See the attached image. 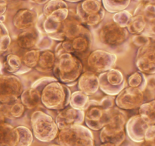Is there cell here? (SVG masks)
<instances>
[{
    "label": "cell",
    "instance_id": "cell-36",
    "mask_svg": "<svg viewBox=\"0 0 155 146\" xmlns=\"http://www.w3.org/2000/svg\"><path fill=\"white\" fill-rule=\"evenodd\" d=\"M132 17H133V15L130 12L124 10L114 14L112 19H113L114 22L118 24L120 27L127 28Z\"/></svg>",
    "mask_w": 155,
    "mask_h": 146
},
{
    "label": "cell",
    "instance_id": "cell-34",
    "mask_svg": "<svg viewBox=\"0 0 155 146\" xmlns=\"http://www.w3.org/2000/svg\"><path fill=\"white\" fill-rule=\"evenodd\" d=\"M12 43L11 36L6 26L0 21V55L9 49Z\"/></svg>",
    "mask_w": 155,
    "mask_h": 146
},
{
    "label": "cell",
    "instance_id": "cell-54",
    "mask_svg": "<svg viewBox=\"0 0 155 146\" xmlns=\"http://www.w3.org/2000/svg\"><path fill=\"white\" fill-rule=\"evenodd\" d=\"M48 146H59V145L57 144H49Z\"/></svg>",
    "mask_w": 155,
    "mask_h": 146
},
{
    "label": "cell",
    "instance_id": "cell-20",
    "mask_svg": "<svg viewBox=\"0 0 155 146\" xmlns=\"http://www.w3.org/2000/svg\"><path fill=\"white\" fill-rule=\"evenodd\" d=\"M18 135L16 129L8 123L0 124V146H16Z\"/></svg>",
    "mask_w": 155,
    "mask_h": 146
},
{
    "label": "cell",
    "instance_id": "cell-53",
    "mask_svg": "<svg viewBox=\"0 0 155 146\" xmlns=\"http://www.w3.org/2000/svg\"><path fill=\"white\" fill-rule=\"evenodd\" d=\"M151 44H152V45H154L155 47V38H151Z\"/></svg>",
    "mask_w": 155,
    "mask_h": 146
},
{
    "label": "cell",
    "instance_id": "cell-12",
    "mask_svg": "<svg viewBox=\"0 0 155 146\" xmlns=\"http://www.w3.org/2000/svg\"><path fill=\"white\" fill-rule=\"evenodd\" d=\"M139 71L147 75L155 74V47L152 44L139 47L135 59Z\"/></svg>",
    "mask_w": 155,
    "mask_h": 146
},
{
    "label": "cell",
    "instance_id": "cell-18",
    "mask_svg": "<svg viewBox=\"0 0 155 146\" xmlns=\"http://www.w3.org/2000/svg\"><path fill=\"white\" fill-rule=\"evenodd\" d=\"M42 35L36 27L22 30L17 36L16 43L23 50H30L36 49Z\"/></svg>",
    "mask_w": 155,
    "mask_h": 146
},
{
    "label": "cell",
    "instance_id": "cell-11",
    "mask_svg": "<svg viewBox=\"0 0 155 146\" xmlns=\"http://www.w3.org/2000/svg\"><path fill=\"white\" fill-rule=\"evenodd\" d=\"M144 91L132 87H125L116 97H114L115 106L122 110H130L140 107L144 103Z\"/></svg>",
    "mask_w": 155,
    "mask_h": 146
},
{
    "label": "cell",
    "instance_id": "cell-16",
    "mask_svg": "<svg viewBox=\"0 0 155 146\" xmlns=\"http://www.w3.org/2000/svg\"><path fill=\"white\" fill-rule=\"evenodd\" d=\"M38 12L34 8L19 9L14 15L12 24L20 30H25L36 27L38 20Z\"/></svg>",
    "mask_w": 155,
    "mask_h": 146
},
{
    "label": "cell",
    "instance_id": "cell-23",
    "mask_svg": "<svg viewBox=\"0 0 155 146\" xmlns=\"http://www.w3.org/2000/svg\"><path fill=\"white\" fill-rule=\"evenodd\" d=\"M20 100L26 109H34L41 104L40 93L30 87V88L24 90L20 97Z\"/></svg>",
    "mask_w": 155,
    "mask_h": 146
},
{
    "label": "cell",
    "instance_id": "cell-50",
    "mask_svg": "<svg viewBox=\"0 0 155 146\" xmlns=\"http://www.w3.org/2000/svg\"><path fill=\"white\" fill-rule=\"evenodd\" d=\"M99 146H116L113 143H110V142H104V143H101Z\"/></svg>",
    "mask_w": 155,
    "mask_h": 146
},
{
    "label": "cell",
    "instance_id": "cell-55",
    "mask_svg": "<svg viewBox=\"0 0 155 146\" xmlns=\"http://www.w3.org/2000/svg\"><path fill=\"white\" fill-rule=\"evenodd\" d=\"M2 68V62H0V70H1Z\"/></svg>",
    "mask_w": 155,
    "mask_h": 146
},
{
    "label": "cell",
    "instance_id": "cell-29",
    "mask_svg": "<svg viewBox=\"0 0 155 146\" xmlns=\"http://www.w3.org/2000/svg\"><path fill=\"white\" fill-rule=\"evenodd\" d=\"M131 0H101L103 8L109 13H117L126 10Z\"/></svg>",
    "mask_w": 155,
    "mask_h": 146
},
{
    "label": "cell",
    "instance_id": "cell-31",
    "mask_svg": "<svg viewBox=\"0 0 155 146\" xmlns=\"http://www.w3.org/2000/svg\"><path fill=\"white\" fill-rule=\"evenodd\" d=\"M127 83L129 87L136 88L144 91L147 86V78L145 74L140 71H136L127 78Z\"/></svg>",
    "mask_w": 155,
    "mask_h": 146
},
{
    "label": "cell",
    "instance_id": "cell-39",
    "mask_svg": "<svg viewBox=\"0 0 155 146\" xmlns=\"http://www.w3.org/2000/svg\"><path fill=\"white\" fill-rule=\"evenodd\" d=\"M142 146H155V125L149 126L147 129Z\"/></svg>",
    "mask_w": 155,
    "mask_h": 146
},
{
    "label": "cell",
    "instance_id": "cell-56",
    "mask_svg": "<svg viewBox=\"0 0 155 146\" xmlns=\"http://www.w3.org/2000/svg\"><path fill=\"white\" fill-rule=\"evenodd\" d=\"M154 98H155V97H154Z\"/></svg>",
    "mask_w": 155,
    "mask_h": 146
},
{
    "label": "cell",
    "instance_id": "cell-45",
    "mask_svg": "<svg viewBox=\"0 0 155 146\" xmlns=\"http://www.w3.org/2000/svg\"><path fill=\"white\" fill-rule=\"evenodd\" d=\"M8 7L7 0H0V16L4 15Z\"/></svg>",
    "mask_w": 155,
    "mask_h": 146
},
{
    "label": "cell",
    "instance_id": "cell-30",
    "mask_svg": "<svg viewBox=\"0 0 155 146\" xmlns=\"http://www.w3.org/2000/svg\"><path fill=\"white\" fill-rule=\"evenodd\" d=\"M18 135V141L16 146H30L33 141V135L29 128L24 126L15 127Z\"/></svg>",
    "mask_w": 155,
    "mask_h": 146
},
{
    "label": "cell",
    "instance_id": "cell-14",
    "mask_svg": "<svg viewBox=\"0 0 155 146\" xmlns=\"http://www.w3.org/2000/svg\"><path fill=\"white\" fill-rule=\"evenodd\" d=\"M84 117L85 113L83 109L67 106L58 111L54 121L59 130H61L76 125H82L84 122Z\"/></svg>",
    "mask_w": 155,
    "mask_h": 146
},
{
    "label": "cell",
    "instance_id": "cell-6",
    "mask_svg": "<svg viewBox=\"0 0 155 146\" xmlns=\"http://www.w3.org/2000/svg\"><path fill=\"white\" fill-rule=\"evenodd\" d=\"M56 141L59 146H95L92 131L83 125H76L60 130Z\"/></svg>",
    "mask_w": 155,
    "mask_h": 146
},
{
    "label": "cell",
    "instance_id": "cell-48",
    "mask_svg": "<svg viewBox=\"0 0 155 146\" xmlns=\"http://www.w3.org/2000/svg\"><path fill=\"white\" fill-rule=\"evenodd\" d=\"M29 2L32 3H34V4H37V5H45L48 0H28Z\"/></svg>",
    "mask_w": 155,
    "mask_h": 146
},
{
    "label": "cell",
    "instance_id": "cell-40",
    "mask_svg": "<svg viewBox=\"0 0 155 146\" xmlns=\"http://www.w3.org/2000/svg\"><path fill=\"white\" fill-rule=\"evenodd\" d=\"M132 42L135 46L139 48V47H145V46L151 44V38L142 33L141 34L133 35V38H132Z\"/></svg>",
    "mask_w": 155,
    "mask_h": 146
},
{
    "label": "cell",
    "instance_id": "cell-52",
    "mask_svg": "<svg viewBox=\"0 0 155 146\" xmlns=\"http://www.w3.org/2000/svg\"><path fill=\"white\" fill-rule=\"evenodd\" d=\"M5 21V15H1L0 16V21L3 23Z\"/></svg>",
    "mask_w": 155,
    "mask_h": 146
},
{
    "label": "cell",
    "instance_id": "cell-17",
    "mask_svg": "<svg viewBox=\"0 0 155 146\" xmlns=\"http://www.w3.org/2000/svg\"><path fill=\"white\" fill-rule=\"evenodd\" d=\"M77 87L86 95H93L99 89L98 75L91 71H84L77 80Z\"/></svg>",
    "mask_w": 155,
    "mask_h": 146
},
{
    "label": "cell",
    "instance_id": "cell-21",
    "mask_svg": "<svg viewBox=\"0 0 155 146\" xmlns=\"http://www.w3.org/2000/svg\"><path fill=\"white\" fill-rule=\"evenodd\" d=\"M0 111L8 118H21L26 111L25 106L21 103L20 98L8 103L0 105Z\"/></svg>",
    "mask_w": 155,
    "mask_h": 146
},
{
    "label": "cell",
    "instance_id": "cell-2",
    "mask_svg": "<svg viewBox=\"0 0 155 146\" xmlns=\"http://www.w3.org/2000/svg\"><path fill=\"white\" fill-rule=\"evenodd\" d=\"M71 95L70 88L55 79L41 90V104L48 109L61 110L69 106Z\"/></svg>",
    "mask_w": 155,
    "mask_h": 146
},
{
    "label": "cell",
    "instance_id": "cell-27",
    "mask_svg": "<svg viewBox=\"0 0 155 146\" xmlns=\"http://www.w3.org/2000/svg\"><path fill=\"white\" fill-rule=\"evenodd\" d=\"M139 115L148 125H155V99L142 103L139 108Z\"/></svg>",
    "mask_w": 155,
    "mask_h": 146
},
{
    "label": "cell",
    "instance_id": "cell-13",
    "mask_svg": "<svg viewBox=\"0 0 155 146\" xmlns=\"http://www.w3.org/2000/svg\"><path fill=\"white\" fill-rule=\"evenodd\" d=\"M61 32L65 40H72L77 36L90 33L77 15V12L69 9L68 18L62 22Z\"/></svg>",
    "mask_w": 155,
    "mask_h": 146
},
{
    "label": "cell",
    "instance_id": "cell-25",
    "mask_svg": "<svg viewBox=\"0 0 155 146\" xmlns=\"http://www.w3.org/2000/svg\"><path fill=\"white\" fill-rule=\"evenodd\" d=\"M71 41L74 54H84L90 50L92 36H91L90 33H84L77 36Z\"/></svg>",
    "mask_w": 155,
    "mask_h": 146
},
{
    "label": "cell",
    "instance_id": "cell-26",
    "mask_svg": "<svg viewBox=\"0 0 155 146\" xmlns=\"http://www.w3.org/2000/svg\"><path fill=\"white\" fill-rule=\"evenodd\" d=\"M147 27V22L142 15H133L127 25V29L129 33L133 35L141 34L145 31Z\"/></svg>",
    "mask_w": 155,
    "mask_h": 146
},
{
    "label": "cell",
    "instance_id": "cell-49",
    "mask_svg": "<svg viewBox=\"0 0 155 146\" xmlns=\"http://www.w3.org/2000/svg\"><path fill=\"white\" fill-rule=\"evenodd\" d=\"M5 120H6L5 116L4 114L0 111V124H2V123H5Z\"/></svg>",
    "mask_w": 155,
    "mask_h": 146
},
{
    "label": "cell",
    "instance_id": "cell-9",
    "mask_svg": "<svg viewBox=\"0 0 155 146\" xmlns=\"http://www.w3.org/2000/svg\"><path fill=\"white\" fill-rule=\"evenodd\" d=\"M24 84L15 75H0V103H8L20 98L24 91Z\"/></svg>",
    "mask_w": 155,
    "mask_h": 146
},
{
    "label": "cell",
    "instance_id": "cell-4",
    "mask_svg": "<svg viewBox=\"0 0 155 146\" xmlns=\"http://www.w3.org/2000/svg\"><path fill=\"white\" fill-rule=\"evenodd\" d=\"M95 36L100 45L110 50H117L127 43L129 32L114 21L101 24L95 29Z\"/></svg>",
    "mask_w": 155,
    "mask_h": 146
},
{
    "label": "cell",
    "instance_id": "cell-10",
    "mask_svg": "<svg viewBox=\"0 0 155 146\" xmlns=\"http://www.w3.org/2000/svg\"><path fill=\"white\" fill-rule=\"evenodd\" d=\"M117 59V57L114 53L103 49H97L88 56L87 65L89 71L99 75L114 68Z\"/></svg>",
    "mask_w": 155,
    "mask_h": 146
},
{
    "label": "cell",
    "instance_id": "cell-22",
    "mask_svg": "<svg viewBox=\"0 0 155 146\" xmlns=\"http://www.w3.org/2000/svg\"><path fill=\"white\" fill-rule=\"evenodd\" d=\"M56 61V56L51 50L40 51L38 63L35 69L39 72H47L53 70Z\"/></svg>",
    "mask_w": 155,
    "mask_h": 146
},
{
    "label": "cell",
    "instance_id": "cell-51",
    "mask_svg": "<svg viewBox=\"0 0 155 146\" xmlns=\"http://www.w3.org/2000/svg\"><path fill=\"white\" fill-rule=\"evenodd\" d=\"M64 2H71V3H77L81 2L82 0H64Z\"/></svg>",
    "mask_w": 155,
    "mask_h": 146
},
{
    "label": "cell",
    "instance_id": "cell-24",
    "mask_svg": "<svg viewBox=\"0 0 155 146\" xmlns=\"http://www.w3.org/2000/svg\"><path fill=\"white\" fill-rule=\"evenodd\" d=\"M142 15L147 24L155 23V0H142L134 12V15Z\"/></svg>",
    "mask_w": 155,
    "mask_h": 146
},
{
    "label": "cell",
    "instance_id": "cell-35",
    "mask_svg": "<svg viewBox=\"0 0 155 146\" xmlns=\"http://www.w3.org/2000/svg\"><path fill=\"white\" fill-rule=\"evenodd\" d=\"M104 16H105V10L103 8L98 13L86 17L83 20V23L85 26L86 25L88 27L95 29L101 24L104 18Z\"/></svg>",
    "mask_w": 155,
    "mask_h": 146
},
{
    "label": "cell",
    "instance_id": "cell-38",
    "mask_svg": "<svg viewBox=\"0 0 155 146\" xmlns=\"http://www.w3.org/2000/svg\"><path fill=\"white\" fill-rule=\"evenodd\" d=\"M54 53L56 57L63 53H74L72 46H71V41L69 40L61 41L56 46Z\"/></svg>",
    "mask_w": 155,
    "mask_h": 146
},
{
    "label": "cell",
    "instance_id": "cell-42",
    "mask_svg": "<svg viewBox=\"0 0 155 146\" xmlns=\"http://www.w3.org/2000/svg\"><path fill=\"white\" fill-rule=\"evenodd\" d=\"M55 78L53 77H43L41 78H39L38 80H36V82H33L32 84L31 87L32 88H35L36 90H37L39 93H40L41 90L42 89L44 86L45 85H47L48 83H49L50 82H52V81L55 80Z\"/></svg>",
    "mask_w": 155,
    "mask_h": 146
},
{
    "label": "cell",
    "instance_id": "cell-46",
    "mask_svg": "<svg viewBox=\"0 0 155 146\" xmlns=\"http://www.w3.org/2000/svg\"><path fill=\"white\" fill-rule=\"evenodd\" d=\"M151 91H155V78H150L147 79V86Z\"/></svg>",
    "mask_w": 155,
    "mask_h": 146
},
{
    "label": "cell",
    "instance_id": "cell-5",
    "mask_svg": "<svg viewBox=\"0 0 155 146\" xmlns=\"http://www.w3.org/2000/svg\"><path fill=\"white\" fill-rule=\"evenodd\" d=\"M32 132L35 138L42 142H50L55 139L58 128L51 116L42 110H36L30 116Z\"/></svg>",
    "mask_w": 155,
    "mask_h": 146
},
{
    "label": "cell",
    "instance_id": "cell-47",
    "mask_svg": "<svg viewBox=\"0 0 155 146\" xmlns=\"http://www.w3.org/2000/svg\"><path fill=\"white\" fill-rule=\"evenodd\" d=\"M31 71V69L29 68H27V66H25V65L23 64L22 67H21V68H20L19 71H18V72L16 73V75H22V74H25V73L27 72H29V71Z\"/></svg>",
    "mask_w": 155,
    "mask_h": 146
},
{
    "label": "cell",
    "instance_id": "cell-44",
    "mask_svg": "<svg viewBox=\"0 0 155 146\" xmlns=\"http://www.w3.org/2000/svg\"><path fill=\"white\" fill-rule=\"evenodd\" d=\"M143 33L151 38H155V23L151 24H147V27Z\"/></svg>",
    "mask_w": 155,
    "mask_h": 146
},
{
    "label": "cell",
    "instance_id": "cell-32",
    "mask_svg": "<svg viewBox=\"0 0 155 146\" xmlns=\"http://www.w3.org/2000/svg\"><path fill=\"white\" fill-rule=\"evenodd\" d=\"M89 97L80 91H74L71 94L69 106L74 109H83L89 102Z\"/></svg>",
    "mask_w": 155,
    "mask_h": 146
},
{
    "label": "cell",
    "instance_id": "cell-8",
    "mask_svg": "<svg viewBox=\"0 0 155 146\" xmlns=\"http://www.w3.org/2000/svg\"><path fill=\"white\" fill-rule=\"evenodd\" d=\"M98 82L99 89L111 97H116L127 85L124 73L116 68L98 75Z\"/></svg>",
    "mask_w": 155,
    "mask_h": 146
},
{
    "label": "cell",
    "instance_id": "cell-1",
    "mask_svg": "<svg viewBox=\"0 0 155 146\" xmlns=\"http://www.w3.org/2000/svg\"><path fill=\"white\" fill-rule=\"evenodd\" d=\"M54 78L67 86H73L83 72V65L74 53H63L56 57L53 68Z\"/></svg>",
    "mask_w": 155,
    "mask_h": 146
},
{
    "label": "cell",
    "instance_id": "cell-33",
    "mask_svg": "<svg viewBox=\"0 0 155 146\" xmlns=\"http://www.w3.org/2000/svg\"><path fill=\"white\" fill-rule=\"evenodd\" d=\"M39 55H40V50L37 49L27 50L21 58L23 64L31 70L35 68L37 65Z\"/></svg>",
    "mask_w": 155,
    "mask_h": 146
},
{
    "label": "cell",
    "instance_id": "cell-28",
    "mask_svg": "<svg viewBox=\"0 0 155 146\" xmlns=\"http://www.w3.org/2000/svg\"><path fill=\"white\" fill-rule=\"evenodd\" d=\"M22 60L18 55L15 54V53H9L6 56L2 68H5L8 72L12 73L15 75L20 68L22 67Z\"/></svg>",
    "mask_w": 155,
    "mask_h": 146
},
{
    "label": "cell",
    "instance_id": "cell-7",
    "mask_svg": "<svg viewBox=\"0 0 155 146\" xmlns=\"http://www.w3.org/2000/svg\"><path fill=\"white\" fill-rule=\"evenodd\" d=\"M84 113L86 127L92 130H101L107 124L110 118V109H105L98 100H89L85 107Z\"/></svg>",
    "mask_w": 155,
    "mask_h": 146
},
{
    "label": "cell",
    "instance_id": "cell-19",
    "mask_svg": "<svg viewBox=\"0 0 155 146\" xmlns=\"http://www.w3.org/2000/svg\"><path fill=\"white\" fill-rule=\"evenodd\" d=\"M103 9L101 0H82L77 7V15L81 21L86 17L99 12Z\"/></svg>",
    "mask_w": 155,
    "mask_h": 146
},
{
    "label": "cell",
    "instance_id": "cell-43",
    "mask_svg": "<svg viewBox=\"0 0 155 146\" xmlns=\"http://www.w3.org/2000/svg\"><path fill=\"white\" fill-rule=\"evenodd\" d=\"M100 103H101V104L102 105L105 109H109L114 106V97H111V96L107 95L106 97H103V98L100 100Z\"/></svg>",
    "mask_w": 155,
    "mask_h": 146
},
{
    "label": "cell",
    "instance_id": "cell-37",
    "mask_svg": "<svg viewBox=\"0 0 155 146\" xmlns=\"http://www.w3.org/2000/svg\"><path fill=\"white\" fill-rule=\"evenodd\" d=\"M64 7H68V4L64 0H48L43 6V14L48 16L54 11Z\"/></svg>",
    "mask_w": 155,
    "mask_h": 146
},
{
    "label": "cell",
    "instance_id": "cell-15",
    "mask_svg": "<svg viewBox=\"0 0 155 146\" xmlns=\"http://www.w3.org/2000/svg\"><path fill=\"white\" fill-rule=\"evenodd\" d=\"M149 126L140 116L135 115L130 117L126 123V133L134 142H143L145 133Z\"/></svg>",
    "mask_w": 155,
    "mask_h": 146
},
{
    "label": "cell",
    "instance_id": "cell-41",
    "mask_svg": "<svg viewBox=\"0 0 155 146\" xmlns=\"http://www.w3.org/2000/svg\"><path fill=\"white\" fill-rule=\"evenodd\" d=\"M54 40H53L51 38H50L49 36H47L45 34H42L41 36L40 40H39V43H38L37 46H36V49L42 51V50H50V48L52 46Z\"/></svg>",
    "mask_w": 155,
    "mask_h": 146
},
{
    "label": "cell",
    "instance_id": "cell-3",
    "mask_svg": "<svg viewBox=\"0 0 155 146\" xmlns=\"http://www.w3.org/2000/svg\"><path fill=\"white\" fill-rule=\"evenodd\" d=\"M110 118L107 124L101 129L100 140L101 143L110 142L120 146L126 138L127 114L124 110L114 106L110 109Z\"/></svg>",
    "mask_w": 155,
    "mask_h": 146
}]
</instances>
